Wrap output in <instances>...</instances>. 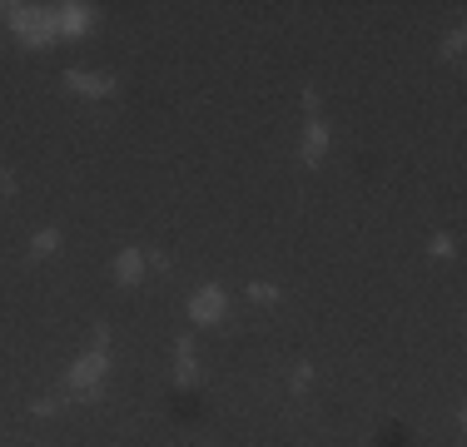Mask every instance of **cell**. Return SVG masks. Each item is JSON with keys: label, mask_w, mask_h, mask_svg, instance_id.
Segmentation results:
<instances>
[{"label": "cell", "mask_w": 467, "mask_h": 447, "mask_svg": "<svg viewBox=\"0 0 467 447\" xmlns=\"http://www.w3.org/2000/svg\"><path fill=\"white\" fill-rule=\"evenodd\" d=\"M5 25L15 30V40L25 50H50L60 40L55 5H20V0H10V5H5Z\"/></svg>", "instance_id": "1"}, {"label": "cell", "mask_w": 467, "mask_h": 447, "mask_svg": "<svg viewBox=\"0 0 467 447\" xmlns=\"http://www.w3.org/2000/svg\"><path fill=\"white\" fill-rule=\"evenodd\" d=\"M105 373H109V348H85V353L65 368V383H60V393H65L70 407H75V397L85 393V387H105Z\"/></svg>", "instance_id": "2"}, {"label": "cell", "mask_w": 467, "mask_h": 447, "mask_svg": "<svg viewBox=\"0 0 467 447\" xmlns=\"http://www.w3.org/2000/svg\"><path fill=\"white\" fill-rule=\"evenodd\" d=\"M229 318V288L224 284H199L189 293V323L209 328V323H224Z\"/></svg>", "instance_id": "3"}, {"label": "cell", "mask_w": 467, "mask_h": 447, "mask_svg": "<svg viewBox=\"0 0 467 447\" xmlns=\"http://www.w3.org/2000/svg\"><path fill=\"white\" fill-rule=\"evenodd\" d=\"M60 79H65V89H75L79 99H109V95H119V75H109V70H79V65H70Z\"/></svg>", "instance_id": "4"}, {"label": "cell", "mask_w": 467, "mask_h": 447, "mask_svg": "<svg viewBox=\"0 0 467 447\" xmlns=\"http://www.w3.org/2000/svg\"><path fill=\"white\" fill-rule=\"evenodd\" d=\"M99 20V5H89V0H65V5H55V25H60V40H79L89 35Z\"/></svg>", "instance_id": "5"}, {"label": "cell", "mask_w": 467, "mask_h": 447, "mask_svg": "<svg viewBox=\"0 0 467 447\" xmlns=\"http://www.w3.org/2000/svg\"><path fill=\"white\" fill-rule=\"evenodd\" d=\"M199 377H204V368H199V353H194V333H179L174 338V387L189 393V387H199Z\"/></svg>", "instance_id": "6"}, {"label": "cell", "mask_w": 467, "mask_h": 447, "mask_svg": "<svg viewBox=\"0 0 467 447\" xmlns=\"http://www.w3.org/2000/svg\"><path fill=\"white\" fill-rule=\"evenodd\" d=\"M328 149H333V129H328V119H308V125H304V144H298L304 169H318L328 159Z\"/></svg>", "instance_id": "7"}, {"label": "cell", "mask_w": 467, "mask_h": 447, "mask_svg": "<svg viewBox=\"0 0 467 447\" xmlns=\"http://www.w3.org/2000/svg\"><path fill=\"white\" fill-rule=\"evenodd\" d=\"M145 248H135V244H129V248H119V254H115V264H109V274H115V284L119 288H139V284H145Z\"/></svg>", "instance_id": "8"}, {"label": "cell", "mask_w": 467, "mask_h": 447, "mask_svg": "<svg viewBox=\"0 0 467 447\" xmlns=\"http://www.w3.org/2000/svg\"><path fill=\"white\" fill-rule=\"evenodd\" d=\"M60 244H65V228H60V224H45V228H35V234H30L25 258H30V264H40V258H55Z\"/></svg>", "instance_id": "9"}, {"label": "cell", "mask_w": 467, "mask_h": 447, "mask_svg": "<svg viewBox=\"0 0 467 447\" xmlns=\"http://www.w3.org/2000/svg\"><path fill=\"white\" fill-rule=\"evenodd\" d=\"M244 298L258 308H274V303H284V288L268 284V278H254V284H244Z\"/></svg>", "instance_id": "10"}, {"label": "cell", "mask_w": 467, "mask_h": 447, "mask_svg": "<svg viewBox=\"0 0 467 447\" xmlns=\"http://www.w3.org/2000/svg\"><path fill=\"white\" fill-rule=\"evenodd\" d=\"M462 50H467V30L462 25H453L443 40H437V55L443 60H462Z\"/></svg>", "instance_id": "11"}, {"label": "cell", "mask_w": 467, "mask_h": 447, "mask_svg": "<svg viewBox=\"0 0 467 447\" xmlns=\"http://www.w3.org/2000/svg\"><path fill=\"white\" fill-rule=\"evenodd\" d=\"M308 387H313V363H308V358H298V363H294V373H288V393H294V397H304Z\"/></svg>", "instance_id": "12"}, {"label": "cell", "mask_w": 467, "mask_h": 447, "mask_svg": "<svg viewBox=\"0 0 467 447\" xmlns=\"http://www.w3.org/2000/svg\"><path fill=\"white\" fill-rule=\"evenodd\" d=\"M65 407H70L65 393H50V397H35V403H30V413H35V417H55V413H65Z\"/></svg>", "instance_id": "13"}, {"label": "cell", "mask_w": 467, "mask_h": 447, "mask_svg": "<svg viewBox=\"0 0 467 447\" xmlns=\"http://www.w3.org/2000/svg\"><path fill=\"white\" fill-rule=\"evenodd\" d=\"M427 258H457V238L453 234H427Z\"/></svg>", "instance_id": "14"}, {"label": "cell", "mask_w": 467, "mask_h": 447, "mask_svg": "<svg viewBox=\"0 0 467 447\" xmlns=\"http://www.w3.org/2000/svg\"><path fill=\"white\" fill-rule=\"evenodd\" d=\"M304 115L308 119H323V89H318V85L304 89Z\"/></svg>", "instance_id": "15"}, {"label": "cell", "mask_w": 467, "mask_h": 447, "mask_svg": "<svg viewBox=\"0 0 467 447\" xmlns=\"http://www.w3.org/2000/svg\"><path fill=\"white\" fill-rule=\"evenodd\" d=\"M20 194V179H15V169L10 164H0V199H15Z\"/></svg>", "instance_id": "16"}, {"label": "cell", "mask_w": 467, "mask_h": 447, "mask_svg": "<svg viewBox=\"0 0 467 447\" xmlns=\"http://www.w3.org/2000/svg\"><path fill=\"white\" fill-rule=\"evenodd\" d=\"M145 264L159 268V274H169V254H159V248H154V254H145Z\"/></svg>", "instance_id": "17"}, {"label": "cell", "mask_w": 467, "mask_h": 447, "mask_svg": "<svg viewBox=\"0 0 467 447\" xmlns=\"http://www.w3.org/2000/svg\"><path fill=\"white\" fill-rule=\"evenodd\" d=\"M5 5H10V0H0V15H5Z\"/></svg>", "instance_id": "18"}]
</instances>
